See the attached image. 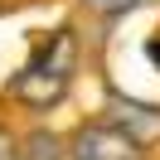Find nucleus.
<instances>
[{"label":"nucleus","instance_id":"1","mask_svg":"<svg viewBox=\"0 0 160 160\" xmlns=\"http://www.w3.org/2000/svg\"><path fill=\"white\" fill-rule=\"evenodd\" d=\"M73 73H78V34H73V29H58V34H49V44H44L20 73H15L10 97L20 102V107L49 112V107H58V102L68 97Z\"/></svg>","mask_w":160,"mask_h":160},{"label":"nucleus","instance_id":"2","mask_svg":"<svg viewBox=\"0 0 160 160\" xmlns=\"http://www.w3.org/2000/svg\"><path fill=\"white\" fill-rule=\"evenodd\" d=\"M107 126H117L126 141H136L141 150L146 146H155L160 141V107L155 102H136V97H126V92H107Z\"/></svg>","mask_w":160,"mask_h":160},{"label":"nucleus","instance_id":"3","mask_svg":"<svg viewBox=\"0 0 160 160\" xmlns=\"http://www.w3.org/2000/svg\"><path fill=\"white\" fill-rule=\"evenodd\" d=\"M73 160H146V150L136 141H126L117 126L107 121H92L73 136Z\"/></svg>","mask_w":160,"mask_h":160},{"label":"nucleus","instance_id":"4","mask_svg":"<svg viewBox=\"0 0 160 160\" xmlns=\"http://www.w3.org/2000/svg\"><path fill=\"white\" fill-rule=\"evenodd\" d=\"M141 0H88V10L92 15H102V20H121L126 10H136Z\"/></svg>","mask_w":160,"mask_h":160},{"label":"nucleus","instance_id":"5","mask_svg":"<svg viewBox=\"0 0 160 160\" xmlns=\"http://www.w3.org/2000/svg\"><path fill=\"white\" fill-rule=\"evenodd\" d=\"M53 155H58V146H53L49 136H34L24 150H15V160H53Z\"/></svg>","mask_w":160,"mask_h":160},{"label":"nucleus","instance_id":"6","mask_svg":"<svg viewBox=\"0 0 160 160\" xmlns=\"http://www.w3.org/2000/svg\"><path fill=\"white\" fill-rule=\"evenodd\" d=\"M15 150H20V146H15V141H10V131L0 126V160H15Z\"/></svg>","mask_w":160,"mask_h":160},{"label":"nucleus","instance_id":"7","mask_svg":"<svg viewBox=\"0 0 160 160\" xmlns=\"http://www.w3.org/2000/svg\"><path fill=\"white\" fill-rule=\"evenodd\" d=\"M146 53H150V63L160 68V39H150V49H146Z\"/></svg>","mask_w":160,"mask_h":160}]
</instances>
